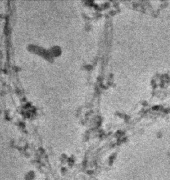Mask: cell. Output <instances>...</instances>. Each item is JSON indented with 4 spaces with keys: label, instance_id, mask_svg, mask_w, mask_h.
Here are the masks:
<instances>
[{
    "label": "cell",
    "instance_id": "1",
    "mask_svg": "<svg viewBox=\"0 0 170 180\" xmlns=\"http://www.w3.org/2000/svg\"><path fill=\"white\" fill-rule=\"evenodd\" d=\"M35 174H34V171H30L29 172L28 174H26V177H25V179L26 180H34L35 179Z\"/></svg>",
    "mask_w": 170,
    "mask_h": 180
}]
</instances>
